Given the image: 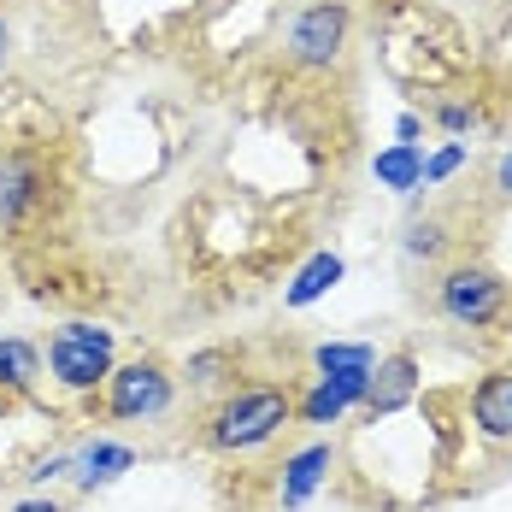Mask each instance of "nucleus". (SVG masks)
Wrapping results in <instances>:
<instances>
[{
    "label": "nucleus",
    "instance_id": "obj_7",
    "mask_svg": "<svg viewBox=\"0 0 512 512\" xmlns=\"http://www.w3.org/2000/svg\"><path fill=\"white\" fill-rule=\"evenodd\" d=\"M365 383H371V371H318L312 389L295 401V418L301 424H342L365 401Z\"/></svg>",
    "mask_w": 512,
    "mask_h": 512
},
{
    "label": "nucleus",
    "instance_id": "obj_19",
    "mask_svg": "<svg viewBox=\"0 0 512 512\" xmlns=\"http://www.w3.org/2000/svg\"><path fill=\"white\" fill-rule=\"evenodd\" d=\"M436 124L460 142V136H471V130H477V112H471L465 101H442V106H436Z\"/></svg>",
    "mask_w": 512,
    "mask_h": 512
},
{
    "label": "nucleus",
    "instance_id": "obj_4",
    "mask_svg": "<svg viewBox=\"0 0 512 512\" xmlns=\"http://www.w3.org/2000/svg\"><path fill=\"white\" fill-rule=\"evenodd\" d=\"M171 401H177V377L159 359L112 365V377H106V412L124 418V424H154V418L171 412Z\"/></svg>",
    "mask_w": 512,
    "mask_h": 512
},
{
    "label": "nucleus",
    "instance_id": "obj_15",
    "mask_svg": "<svg viewBox=\"0 0 512 512\" xmlns=\"http://www.w3.org/2000/svg\"><path fill=\"white\" fill-rule=\"evenodd\" d=\"M36 377H42V354H36L24 336H0V389L30 395V389H36Z\"/></svg>",
    "mask_w": 512,
    "mask_h": 512
},
{
    "label": "nucleus",
    "instance_id": "obj_6",
    "mask_svg": "<svg viewBox=\"0 0 512 512\" xmlns=\"http://www.w3.org/2000/svg\"><path fill=\"white\" fill-rule=\"evenodd\" d=\"M418 354H383L377 365H371V383H365V401H359V412L377 424V418H395L401 407H412V395H418Z\"/></svg>",
    "mask_w": 512,
    "mask_h": 512
},
{
    "label": "nucleus",
    "instance_id": "obj_23",
    "mask_svg": "<svg viewBox=\"0 0 512 512\" xmlns=\"http://www.w3.org/2000/svg\"><path fill=\"white\" fill-rule=\"evenodd\" d=\"M495 189H501V195H512V148L495 159Z\"/></svg>",
    "mask_w": 512,
    "mask_h": 512
},
{
    "label": "nucleus",
    "instance_id": "obj_24",
    "mask_svg": "<svg viewBox=\"0 0 512 512\" xmlns=\"http://www.w3.org/2000/svg\"><path fill=\"white\" fill-rule=\"evenodd\" d=\"M6 59H12V24L0 18V71H6Z\"/></svg>",
    "mask_w": 512,
    "mask_h": 512
},
{
    "label": "nucleus",
    "instance_id": "obj_16",
    "mask_svg": "<svg viewBox=\"0 0 512 512\" xmlns=\"http://www.w3.org/2000/svg\"><path fill=\"white\" fill-rule=\"evenodd\" d=\"M312 365L318 371H371L377 365V348L371 342H318L312 348Z\"/></svg>",
    "mask_w": 512,
    "mask_h": 512
},
{
    "label": "nucleus",
    "instance_id": "obj_14",
    "mask_svg": "<svg viewBox=\"0 0 512 512\" xmlns=\"http://www.w3.org/2000/svg\"><path fill=\"white\" fill-rule=\"evenodd\" d=\"M236 371H242V359H236V348H201V354H189V365H183V377H189V389H201V395H230L236 389Z\"/></svg>",
    "mask_w": 512,
    "mask_h": 512
},
{
    "label": "nucleus",
    "instance_id": "obj_21",
    "mask_svg": "<svg viewBox=\"0 0 512 512\" xmlns=\"http://www.w3.org/2000/svg\"><path fill=\"white\" fill-rule=\"evenodd\" d=\"M6 512H65V501H53V495H24V501H12Z\"/></svg>",
    "mask_w": 512,
    "mask_h": 512
},
{
    "label": "nucleus",
    "instance_id": "obj_5",
    "mask_svg": "<svg viewBox=\"0 0 512 512\" xmlns=\"http://www.w3.org/2000/svg\"><path fill=\"white\" fill-rule=\"evenodd\" d=\"M348 30H354L348 0H307V6L295 12V24H289V59H295L301 71H324V65L342 59Z\"/></svg>",
    "mask_w": 512,
    "mask_h": 512
},
{
    "label": "nucleus",
    "instance_id": "obj_9",
    "mask_svg": "<svg viewBox=\"0 0 512 512\" xmlns=\"http://www.w3.org/2000/svg\"><path fill=\"white\" fill-rule=\"evenodd\" d=\"M42 201V171L30 154H0V224H18Z\"/></svg>",
    "mask_w": 512,
    "mask_h": 512
},
{
    "label": "nucleus",
    "instance_id": "obj_12",
    "mask_svg": "<svg viewBox=\"0 0 512 512\" xmlns=\"http://www.w3.org/2000/svg\"><path fill=\"white\" fill-rule=\"evenodd\" d=\"M130 465H136V448H124V442H106V436L71 454V471H77V483H83V489H101V483H112V477H124Z\"/></svg>",
    "mask_w": 512,
    "mask_h": 512
},
{
    "label": "nucleus",
    "instance_id": "obj_18",
    "mask_svg": "<svg viewBox=\"0 0 512 512\" xmlns=\"http://www.w3.org/2000/svg\"><path fill=\"white\" fill-rule=\"evenodd\" d=\"M465 154H471L465 142H448V148H436V154L424 159V189H436V183H448V177H454V171L465 165Z\"/></svg>",
    "mask_w": 512,
    "mask_h": 512
},
{
    "label": "nucleus",
    "instance_id": "obj_22",
    "mask_svg": "<svg viewBox=\"0 0 512 512\" xmlns=\"http://www.w3.org/2000/svg\"><path fill=\"white\" fill-rule=\"evenodd\" d=\"M395 136H401V142H418V136H424V118H418V112H401V118H395Z\"/></svg>",
    "mask_w": 512,
    "mask_h": 512
},
{
    "label": "nucleus",
    "instance_id": "obj_10",
    "mask_svg": "<svg viewBox=\"0 0 512 512\" xmlns=\"http://www.w3.org/2000/svg\"><path fill=\"white\" fill-rule=\"evenodd\" d=\"M330 465H336V454H330V442H312V448H301V454H289V465H283V507L301 512L324 489V477H330Z\"/></svg>",
    "mask_w": 512,
    "mask_h": 512
},
{
    "label": "nucleus",
    "instance_id": "obj_13",
    "mask_svg": "<svg viewBox=\"0 0 512 512\" xmlns=\"http://www.w3.org/2000/svg\"><path fill=\"white\" fill-rule=\"evenodd\" d=\"M371 177H377L383 189H395V195H418V189H424V148H418V142L383 148V154L371 159Z\"/></svg>",
    "mask_w": 512,
    "mask_h": 512
},
{
    "label": "nucleus",
    "instance_id": "obj_3",
    "mask_svg": "<svg viewBox=\"0 0 512 512\" xmlns=\"http://www.w3.org/2000/svg\"><path fill=\"white\" fill-rule=\"evenodd\" d=\"M112 365H118V336L106 324H95V318H71V324H59L48 336V371L53 383L71 389V395L101 389L112 377Z\"/></svg>",
    "mask_w": 512,
    "mask_h": 512
},
{
    "label": "nucleus",
    "instance_id": "obj_11",
    "mask_svg": "<svg viewBox=\"0 0 512 512\" xmlns=\"http://www.w3.org/2000/svg\"><path fill=\"white\" fill-rule=\"evenodd\" d=\"M342 277H348L342 254H330V248H324V254H312L307 265L295 271V283L283 289V307H289V312H301V307H312V301H324V295H330V289H336Z\"/></svg>",
    "mask_w": 512,
    "mask_h": 512
},
{
    "label": "nucleus",
    "instance_id": "obj_8",
    "mask_svg": "<svg viewBox=\"0 0 512 512\" xmlns=\"http://www.w3.org/2000/svg\"><path fill=\"white\" fill-rule=\"evenodd\" d=\"M471 430L483 442H512V365L489 371L471 389Z\"/></svg>",
    "mask_w": 512,
    "mask_h": 512
},
{
    "label": "nucleus",
    "instance_id": "obj_1",
    "mask_svg": "<svg viewBox=\"0 0 512 512\" xmlns=\"http://www.w3.org/2000/svg\"><path fill=\"white\" fill-rule=\"evenodd\" d=\"M295 418V395L283 383H248V389H230L212 418H206V448L218 454H254L271 436H283V424Z\"/></svg>",
    "mask_w": 512,
    "mask_h": 512
},
{
    "label": "nucleus",
    "instance_id": "obj_17",
    "mask_svg": "<svg viewBox=\"0 0 512 512\" xmlns=\"http://www.w3.org/2000/svg\"><path fill=\"white\" fill-rule=\"evenodd\" d=\"M401 248H407L412 259H442V248H448V224H442V218H412L407 236H401Z\"/></svg>",
    "mask_w": 512,
    "mask_h": 512
},
{
    "label": "nucleus",
    "instance_id": "obj_20",
    "mask_svg": "<svg viewBox=\"0 0 512 512\" xmlns=\"http://www.w3.org/2000/svg\"><path fill=\"white\" fill-rule=\"evenodd\" d=\"M65 471H71V454H53V460H42L36 471H30V483L42 489V483H53V477H65Z\"/></svg>",
    "mask_w": 512,
    "mask_h": 512
},
{
    "label": "nucleus",
    "instance_id": "obj_2",
    "mask_svg": "<svg viewBox=\"0 0 512 512\" xmlns=\"http://www.w3.org/2000/svg\"><path fill=\"white\" fill-rule=\"evenodd\" d=\"M512 307V283L495 271V265H477V259H460V265H442L436 277V312L460 330H489L501 324Z\"/></svg>",
    "mask_w": 512,
    "mask_h": 512
}]
</instances>
